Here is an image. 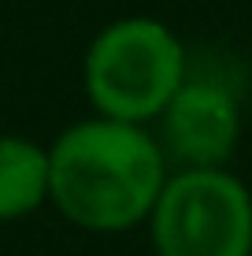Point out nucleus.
Here are the masks:
<instances>
[{
  "label": "nucleus",
  "instance_id": "obj_4",
  "mask_svg": "<svg viewBox=\"0 0 252 256\" xmlns=\"http://www.w3.org/2000/svg\"><path fill=\"white\" fill-rule=\"evenodd\" d=\"M241 90L227 74H197L186 82L156 119V141L175 167H227L241 141Z\"/></svg>",
  "mask_w": 252,
  "mask_h": 256
},
{
  "label": "nucleus",
  "instance_id": "obj_2",
  "mask_svg": "<svg viewBox=\"0 0 252 256\" xmlns=\"http://www.w3.org/2000/svg\"><path fill=\"white\" fill-rule=\"evenodd\" d=\"M186 74V45L171 26L149 15L108 22L82 60V86L93 112L141 126L160 119Z\"/></svg>",
  "mask_w": 252,
  "mask_h": 256
},
{
  "label": "nucleus",
  "instance_id": "obj_1",
  "mask_svg": "<svg viewBox=\"0 0 252 256\" xmlns=\"http://www.w3.org/2000/svg\"><path fill=\"white\" fill-rule=\"evenodd\" d=\"M171 160L141 122L78 119L48 145V204L89 234H126L149 219Z\"/></svg>",
  "mask_w": 252,
  "mask_h": 256
},
{
  "label": "nucleus",
  "instance_id": "obj_3",
  "mask_svg": "<svg viewBox=\"0 0 252 256\" xmlns=\"http://www.w3.org/2000/svg\"><path fill=\"white\" fill-rule=\"evenodd\" d=\"M145 226L156 256H252V190L227 167H175Z\"/></svg>",
  "mask_w": 252,
  "mask_h": 256
},
{
  "label": "nucleus",
  "instance_id": "obj_5",
  "mask_svg": "<svg viewBox=\"0 0 252 256\" xmlns=\"http://www.w3.org/2000/svg\"><path fill=\"white\" fill-rule=\"evenodd\" d=\"M48 204V145L0 134V223L33 216Z\"/></svg>",
  "mask_w": 252,
  "mask_h": 256
}]
</instances>
